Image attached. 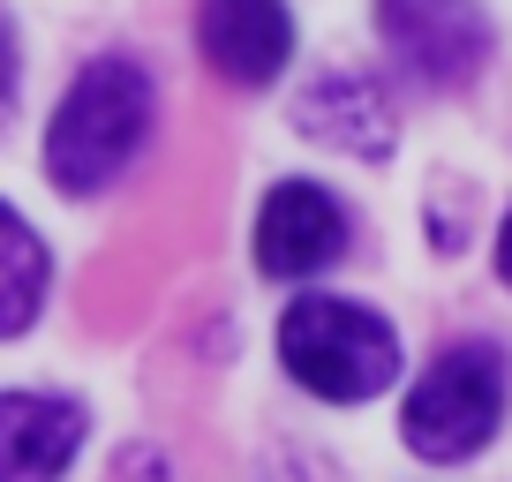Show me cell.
Here are the masks:
<instances>
[{"mask_svg": "<svg viewBox=\"0 0 512 482\" xmlns=\"http://www.w3.org/2000/svg\"><path fill=\"white\" fill-rule=\"evenodd\" d=\"M151 113H159V91H151V76L128 53L91 61L46 121V181L61 196H98L144 151Z\"/></svg>", "mask_w": 512, "mask_h": 482, "instance_id": "6da1fadb", "label": "cell"}, {"mask_svg": "<svg viewBox=\"0 0 512 482\" xmlns=\"http://www.w3.org/2000/svg\"><path fill=\"white\" fill-rule=\"evenodd\" d=\"M279 362L302 392H317L332 407H362L377 392H392V377H400V332L362 302L302 294L279 317Z\"/></svg>", "mask_w": 512, "mask_h": 482, "instance_id": "7a4b0ae2", "label": "cell"}, {"mask_svg": "<svg viewBox=\"0 0 512 482\" xmlns=\"http://www.w3.org/2000/svg\"><path fill=\"white\" fill-rule=\"evenodd\" d=\"M505 422V354L490 339H467V347H445L430 370L415 377L400 407V437L415 460L452 467L467 452H482Z\"/></svg>", "mask_w": 512, "mask_h": 482, "instance_id": "3957f363", "label": "cell"}, {"mask_svg": "<svg viewBox=\"0 0 512 482\" xmlns=\"http://www.w3.org/2000/svg\"><path fill=\"white\" fill-rule=\"evenodd\" d=\"M377 31L422 91H460L490 61V16L475 0H377Z\"/></svg>", "mask_w": 512, "mask_h": 482, "instance_id": "277c9868", "label": "cell"}, {"mask_svg": "<svg viewBox=\"0 0 512 482\" xmlns=\"http://www.w3.org/2000/svg\"><path fill=\"white\" fill-rule=\"evenodd\" d=\"M294 129L309 144L354 151V159H392V136H400V113L369 68H324L294 91Z\"/></svg>", "mask_w": 512, "mask_h": 482, "instance_id": "5b68a950", "label": "cell"}, {"mask_svg": "<svg viewBox=\"0 0 512 482\" xmlns=\"http://www.w3.org/2000/svg\"><path fill=\"white\" fill-rule=\"evenodd\" d=\"M196 46L226 83L264 91L294 61V16L287 0H196Z\"/></svg>", "mask_w": 512, "mask_h": 482, "instance_id": "8992f818", "label": "cell"}, {"mask_svg": "<svg viewBox=\"0 0 512 482\" xmlns=\"http://www.w3.org/2000/svg\"><path fill=\"white\" fill-rule=\"evenodd\" d=\"M347 249V211L324 181H279L256 219V264L272 279H309Z\"/></svg>", "mask_w": 512, "mask_h": 482, "instance_id": "52a82bcc", "label": "cell"}, {"mask_svg": "<svg viewBox=\"0 0 512 482\" xmlns=\"http://www.w3.org/2000/svg\"><path fill=\"white\" fill-rule=\"evenodd\" d=\"M83 415L61 392H0V482H61L83 452Z\"/></svg>", "mask_w": 512, "mask_h": 482, "instance_id": "ba28073f", "label": "cell"}, {"mask_svg": "<svg viewBox=\"0 0 512 482\" xmlns=\"http://www.w3.org/2000/svg\"><path fill=\"white\" fill-rule=\"evenodd\" d=\"M46 241L31 234V219H16V211L0 204V339H16L38 324V309H46Z\"/></svg>", "mask_w": 512, "mask_h": 482, "instance_id": "9c48e42d", "label": "cell"}, {"mask_svg": "<svg viewBox=\"0 0 512 482\" xmlns=\"http://www.w3.org/2000/svg\"><path fill=\"white\" fill-rule=\"evenodd\" d=\"M8 113H16V31L0 16V129H8Z\"/></svg>", "mask_w": 512, "mask_h": 482, "instance_id": "30bf717a", "label": "cell"}, {"mask_svg": "<svg viewBox=\"0 0 512 482\" xmlns=\"http://www.w3.org/2000/svg\"><path fill=\"white\" fill-rule=\"evenodd\" d=\"M497 272H505V287H512V211H505V226H497Z\"/></svg>", "mask_w": 512, "mask_h": 482, "instance_id": "8fae6325", "label": "cell"}]
</instances>
